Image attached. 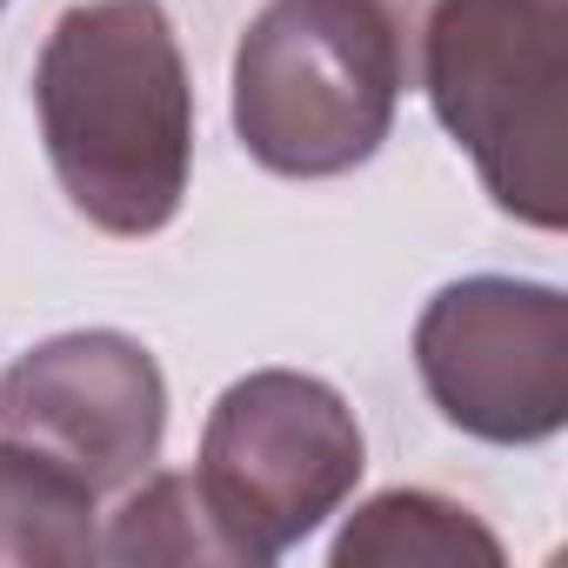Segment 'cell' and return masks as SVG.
<instances>
[{
    "label": "cell",
    "mask_w": 568,
    "mask_h": 568,
    "mask_svg": "<svg viewBox=\"0 0 568 568\" xmlns=\"http://www.w3.org/2000/svg\"><path fill=\"white\" fill-rule=\"evenodd\" d=\"M34 101L54 174L94 227L154 234L181 214L194 101L154 0H101L61 14Z\"/></svg>",
    "instance_id": "6da1fadb"
},
{
    "label": "cell",
    "mask_w": 568,
    "mask_h": 568,
    "mask_svg": "<svg viewBox=\"0 0 568 568\" xmlns=\"http://www.w3.org/2000/svg\"><path fill=\"white\" fill-rule=\"evenodd\" d=\"M568 0H422L415 88L475 154L488 194L561 227L568 214Z\"/></svg>",
    "instance_id": "7a4b0ae2"
},
{
    "label": "cell",
    "mask_w": 568,
    "mask_h": 568,
    "mask_svg": "<svg viewBox=\"0 0 568 568\" xmlns=\"http://www.w3.org/2000/svg\"><path fill=\"white\" fill-rule=\"evenodd\" d=\"M402 88V41L368 0H274L234 54V128L274 174H342L382 148Z\"/></svg>",
    "instance_id": "3957f363"
},
{
    "label": "cell",
    "mask_w": 568,
    "mask_h": 568,
    "mask_svg": "<svg viewBox=\"0 0 568 568\" xmlns=\"http://www.w3.org/2000/svg\"><path fill=\"white\" fill-rule=\"evenodd\" d=\"M362 475V428L308 375H247L221 395L194 495L234 561H274Z\"/></svg>",
    "instance_id": "277c9868"
},
{
    "label": "cell",
    "mask_w": 568,
    "mask_h": 568,
    "mask_svg": "<svg viewBox=\"0 0 568 568\" xmlns=\"http://www.w3.org/2000/svg\"><path fill=\"white\" fill-rule=\"evenodd\" d=\"M442 415L488 442H541L568 415V308L528 281H462L415 335Z\"/></svg>",
    "instance_id": "5b68a950"
},
{
    "label": "cell",
    "mask_w": 568,
    "mask_h": 568,
    "mask_svg": "<svg viewBox=\"0 0 568 568\" xmlns=\"http://www.w3.org/2000/svg\"><path fill=\"white\" fill-rule=\"evenodd\" d=\"M161 368L128 335H61L0 382V435L61 462L81 488H128L161 448Z\"/></svg>",
    "instance_id": "8992f818"
},
{
    "label": "cell",
    "mask_w": 568,
    "mask_h": 568,
    "mask_svg": "<svg viewBox=\"0 0 568 568\" xmlns=\"http://www.w3.org/2000/svg\"><path fill=\"white\" fill-rule=\"evenodd\" d=\"M94 488H81L61 462L0 435V555L8 561H81L94 541Z\"/></svg>",
    "instance_id": "52a82bcc"
},
{
    "label": "cell",
    "mask_w": 568,
    "mask_h": 568,
    "mask_svg": "<svg viewBox=\"0 0 568 568\" xmlns=\"http://www.w3.org/2000/svg\"><path fill=\"white\" fill-rule=\"evenodd\" d=\"M435 495H382L375 508H362V521L342 535V548H335V561H415V555H481V561H495V541H455V535H428V521H435Z\"/></svg>",
    "instance_id": "ba28073f"
}]
</instances>
